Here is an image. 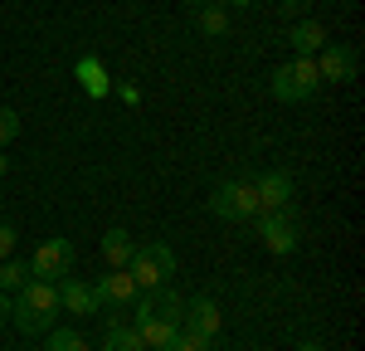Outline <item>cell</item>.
Returning a JSON list of instances; mask_svg holds the SVG:
<instances>
[{"label":"cell","mask_w":365,"mask_h":351,"mask_svg":"<svg viewBox=\"0 0 365 351\" xmlns=\"http://www.w3.org/2000/svg\"><path fill=\"white\" fill-rule=\"evenodd\" d=\"M10 317L20 332L29 337H44L58 322V283H44V278H29L20 292H10Z\"/></svg>","instance_id":"cell-1"},{"label":"cell","mask_w":365,"mask_h":351,"mask_svg":"<svg viewBox=\"0 0 365 351\" xmlns=\"http://www.w3.org/2000/svg\"><path fill=\"white\" fill-rule=\"evenodd\" d=\"M210 210L225 220V225H249L258 215V195H253V180L249 176H229L210 190Z\"/></svg>","instance_id":"cell-2"},{"label":"cell","mask_w":365,"mask_h":351,"mask_svg":"<svg viewBox=\"0 0 365 351\" xmlns=\"http://www.w3.org/2000/svg\"><path fill=\"white\" fill-rule=\"evenodd\" d=\"M127 273L137 278V288H166L170 278H175V249L170 244H137L132 249V259H127Z\"/></svg>","instance_id":"cell-3"},{"label":"cell","mask_w":365,"mask_h":351,"mask_svg":"<svg viewBox=\"0 0 365 351\" xmlns=\"http://www.w3.org/2000/svg\"><path fill=\"white\" fill-rule=\"evenodd\" d=\"M317 88H322V73H317V63L302 58V54H292L287 63L273 68V98H278V103H312Z\"/></svg>","instance_id":"cell-4"},{"label":"cell","mask_w":365,"mask_h":351,"mask_svg":"<svg viewBox=\"0 0 365 351\" xmlns=\"http://www.w3.org/2000/svg\"><path fill=\"white\" fill-rule=\"evenodd\" d=\"M68 268H73V239H44L29 254V278L58 283V278H68Z\"/></svg>","instance_id":"cell-5"},{"label":"cell","mask_w":365,"mask_h":351,"mask_svg":"<svg viewBox=\"0 0 365 351\" xmlns=\"http://www.w3.org/2000/svg\"><path fill=\"white\" fill-rule=\"evenodd\" d=\"M253 225H258V239L268 244V254H292L297 249V215H287V210H258Z\"/></svg>","instance_id":"cell-6"},{"label":"cell","mask_w":365,"mask_h":351,"mask_svg":"<svg viewBox=\"0 0 365 351\" xmlns=\"http://www.w3.org/2000/svg\"><path fill=\"white\" fill-rule=\"evenodd\" d=\"M312 63H317L322 83H351V78L361 73V54H356V44H322V54L312 58Z\"/></svg>","instance_id":"cell-7"},{"label":"cell","mask_w":365,"mask_h":351,"mask_svg":"<svg viewBox=\"0 0 365 351\" xmlns=\"http://www.w3.org/2000/svg\"><path fill=\"white\" fill-rule=\"evenodd\" d=\"M180 292H166V288H146L137 297V322H161V327H180Z\"/></svg>","instance_id":"cell-8"},{"label":"cell","mask_w":365,"mask_h":351,"mask_svg":"<svg viewBox=\"0 0 365 351\" xmlns=\"http://www.w3.org/2000/svg\"><path fill=\"white\" fill-rule=\"evenodd\" d=\"M180 322H185V332H195L200 342H215V337H220V327H225V312H220V302H215V297H190V302H185V312H180Z\"/></svg>","instance_id":"cell-9"},{"label":"cell","mask_w":365,"mask_h":351,"mask_svg":"<svg viewBox=\"0 0 365 351\" xmlns=\"http://www.w3.org/2000/svg\"><path fill=\"white\" fill-rule=\"evenodd\" d=\"M93 292H98V307H127V302H137V297H141L137 278H132L127 268H113V273H103V278L93 283Z\"/></svg>","instance_id":"cell-10"},{"label":"cell","mask_w":365,"mask_h":351,"mask_svg":"<svg viewBox=\"0 0 365 351\" xmlns=\"http://www.w3.org/2000/svg\"><path fill=\"white\" fill-rule=\"evenodd\" d=\"M253 195H258V210H287L292 205V176L287 171H258L253 176Z\"/></svg>","instance_id":"cell-11"},{"label":"cell","mask_w":365,"mask_h":351,"mask_svg":"<svg viewBox=\"0 0 365 351\" xmlns=\"http://www.w3.org/2000/svg\"><path fill=\"white\" fill-rule=\"evenodd\" d=\"M58 312H73V317H93L98 312V292L83 278H58Z\"/></svg>","instance_id":"cell-12"},{"label":"cell","mask_w":365,"mask_h":351,"mask_svg":"<svg viewBox=\"0 0 365 351\" xmlns=\"http://www.w3.org/2000/svg\"><path fill=\"white\" fill-rule=\"evenodd\" d=\"M287 44H292V54L317 58V54H322V44H331V39H327L322 20H292V29H287Z\"/></svg>","instance_id":"cell-13"},{"label":"cell","mask_w":365,"mask_h":351,"mask_svg":"<svg viewBox=\"0 0 365 351\" xmlns=\"http://www.w3.org/2000/svg\"><path fill=\"white\" fill-rule=\"evenodd\" d=\"M132 249H137V244H132V234H127V230H108V234H103V263H108V268H127Z\"/></svg>","instance_id":"cell-14"},{"label":"cell","mask_w":365,"mask_h":351,"mask_svg":"<svg viewBox=\"0 0 365 351\" xmlns=\"http://www.w3.org/2000/svg\"><path fill=\"white\" fill-rule=\"evenodd\" d=\"M103 351H146V347H141V337L127 322L108 317V327H103Z\"/></svg>","instance_id":"cell-15"},{"label":"cell","mask_w":365,"mask_h":351,"mask_svg":"<svg viewBox=\"0 0 365 351\" xmlns=\"http://www.w3.org/2000/svg\"><path fill=\"white\" fill-rule=\"evenodd\" d=\"M195 25H200V34H210V39H215V34L225 39V34H229V15H225V5H215V0H210V5H200Z\"/></svg>","instance_id":"cell-16"},{"label":"cell","mask_w":365,"mask_h":351,"mask_svg":"<svg viewBox=\"0 0 365 351\" xmlns=\"http://www.w3.org/2000/svg\"><path fill=\"white\" fill-rule=\"evenodd\" d=\"M25 283H29V263L25 259H15V254L0 259V292H20Z\"/></svg>","instance_id":"cell-17"},{"label":"cell","mask_w":365,"mask_h":351,"mask_svg":"<svg viewBox=\"0 0 365 351\" xmlns=\"http://www.w3.org/2000/svg\"><path fill=\"white\" fill-rule=\"evenodd\" d=\"M44 351H88V337L73 332V327H63V332L49 327V332H44Z\"/></svg>","instance_id":"cell-18"},{"label":"cell","mask_w":365,"mask_h":351,"mask_svg":"<svg viewBox=\"0 0 365 351\" xmlns=\"http://www.w3.org/2000/svg\"><path fill=\"white\" fill-rule=\"evenodd\" d=\"M78 83L88 88V93H93V98H108V73H103V68H98V58H78Z\"/></svg>","instance_id":"cell-19"},{"label":"cell","mask_w":365,"mask_h":351,"mask_svg":"<svg viewBox=\"0 0 365 351\" xmlns=\"http://www.w3.org/2000/svg\"><path fill=\"white\" fill-rule=\"evenodd\" d=\"M15 137H20V113L15 108H0V151L15 142Z\"/></svg>","instance_id":"cell-20"},{"label":"cell","mask_w":365,"mask_h":351,"mask_svg":"<svg viewBox=\"0 0 365 351\" xmlns=\"http://www.w3.org/2000/svg\"><path fill=\"white\" fill-rule=\"evenodd\" d=\"M205 347H210V342H200L195 332H185V327H180V332H175V337H170L161 351H205Z\"/></svg>","instance_id":"cell-21"},{"label":"cell","mask_w":365,"mask_h":351,"mask_svg":"<svg viewBox=\"0 0 365 351\" xmlns=\"http://www.w3.org/2000/svg\"><path fill=\"white\" fill-rule=\"evenodd\" d=\"M10 254H15V225L0 220V259H10Z\"/></svg>","instance_id":"cell-22"},{"label":"cell","mask_w":365,"mask_h":351,"mask_svg":"<svg viewBox=\"0 0 365 351\" xmlns=\"http://www.w3.org/2000/svg\"><path fill=\"white\" fill-rule=\"evenodd\" d=\"M282 10H287V15H302V10H307V0H282Z\"/></svg>","instance_id":"cell-23"},{"label":"cell","mask_w":365,"mask_h":351,"mask_svg":"<svg viewBox=\"0 0 365 351\" xmlns=\"http://www.w3.org/2000/svg\"><path fill=\"white\" fill-rule=\"evenodd\" d=\"M10 317V292H0V322Z\"/></svg>","instance_id":"cell-24"},{"label":"cell","mask_w":365,"mask_h":351,"mask_svg":"<svg viewBox=\"0 0 365 351\" xmlns=\"http://www.w3.org/2000/svg\"><path fill=\"white\" fill-rule=\"evenodd\" d=\"M220 5H234V10H244V5H253V0H220Z\"/></svg>","instance_id":"cell-25"},{"label":"cell","mask_w":365,"mask_h":351,"mask_svg":"<svg viewBox=\"0 0 365 351\" xmlns=\"http://www.w3.org/2000/svg\"><path fill=\"white\" fill-rule=\"evenodd\" d=\"M297 351H322V347H317V342H302V347H297Z\"/></svg>","instance_id":"cell-26"},{"label":"cell","mask_w":365,"mask_h":351,"mask_svg":"<svg viewBox=\"0 0 365 351\" xmlns=\"http://www.w3.org/2000/svg\"><path fill=\"white\" fill-rule=\"evenodd\" d=\"M5 171H10V161H5V151H0V176H5Z\"/></svg>","instance_id":"cell-27"},{"label":"cell","mask_w":365,"mask_h":351,"mask_svg":"<svg viewBox=\"0 0 365 351\" xmlns=\"http://www.w3.org/2000/svg\"><path fill=\"white\" fill-rule=\"evenodd\" d=\"M185 5H210V0H185Z\"/></svg>","instance_id":"cell-28"}]
</instances>
